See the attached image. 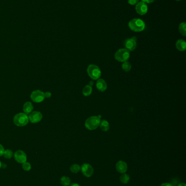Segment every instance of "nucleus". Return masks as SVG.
Wrapping results in <instances>:
<instances>
[{"label": "nucleus", "instance_id": "obj_29", "mask_svg": "<svg viewBox=\"0 0 186 186\" xmlns=\"http://www.w3.org/2000/svg\"><path fill=\"white\" fill-rule=\"evenodd\" d=\"M160 186H173L172 184H169V183H164V184H161Z\"/></svg>", "mask_w": 186, "mask_h": 186}, {"label": "nucleus", "instance_id": "obj_7", "mask_svg": "<svg viewBox=\"0 0 186 186\" xmlns=\"http://www.w3.org/2000/svg\"><path fill=\"white\" fill-rule=\"evenodd\" d=\"M81 171L83 173V175L85 177H90L92 176L93 172L94 169L91 165L89 163H84L82 166L81 167Z\"/></svg>", "mask_w": 186, "mask_h": 186}, {"label": "nucleus", "instance_id": "obj_11", "mask_svg": "<svg viewBox=\"0 0 186 186\" xmlns=\"http://www.w3.org/2000/svg\"><path fill=\"white\" fill-rule=\"evenodd\" d=\"M136 10L138 14L140 15H144L147 13L148 7L145 3L140 2L136 5Z\"/></svg>", "mask_w": 186, "mask_h": 186}, {"label": "nucleus", "instance_id": "obj_25", "mask_svg": "<svg viewBox=\"0 0 186 186\" xmlns=\"http://www.w3.org/2000/svg\"><path fill=\"white\" fill-rule=\"evenodd\" d=\"M139 2V0H128V2L129 5H136Z\"/></svg>", "mask_w": 186, "mask_h": 186}, {"label": "nucleus", "instance_id": "obj_23", "mask_svg": "<svg viewBox=\"0 0 186 186\" xmlns=\"http://www.w3.org/2000/svg\"><path fill=\"white\" fill-rule=\"evenodd\" d=\"M13 154H13V152L12 150L7 149V150L4 151L3 156L6 159H11L13 156Z\"/></svg>", "mask_w": 186, "mask_h": 186}, {"label": "nucleus", "instance_id": "obj_31", "mask_svg": "<svg viewBox=\"0 0 186 186\" xmlns=\"http://www.w3.org/2000/svg\"><path fill=\"white\" fill-rule=\"evenodd\" d=\"M177 186H186V184L184 183H181Z\"/></svg>", "mask_w": 186, "mask_h": 186}, {"label": "nucleus", "instance_id": "obj_1", "mask_svg": "<svg viewBox=\"0 0 186 186\" xmlns=\"http://www.w3.org/2000/svg\"><path fill=\"white\" fill-rule=\"evenodd\" d=\"M128 27L134 32H141L145 29V23L141 19H133L129 22Z\"/></svg>", "mask_w": 186, "mask_h": 186}, {"label": "nucleus", "instance_id": "obj_27", "mask_svg": "<svg viewBox=\"0 0 186 186\" xmlns=\"http://www.w3.org/2000/svg\"><path fill=\"white\" fill-rule=\"evenodd\" d=\"M44 95L45 98H50L51 96V93L49 91H47L46 93H44Z\"/></svg>", "mask_w": 186, "mask_h": 186}, {"label": "nucleus", "instance_id": "obj_20", "mask_svg": "<svg viewBox=\"0 0 186 186\" xmlns=\"http://www.w3.org/2000/svg\"><path fill=\"white\" fill-rule=\"evenodd\" d=\"M81 170V167L78 164H73L70 167V170L71 172H73L74 174L78 173Z\"/></svg>", "mask_w": 186, "mask_h": 186}, {"label": "nucleus", "instance_id": "obj_10", "mask_svg": "<svg viewBox=\"0 0 186 186\" xmlns=\"http://www.w3.org/2000/svg\"><path fill=\"white\" fill-rule=\"evenodd\" d=\"M14 159L19 163L23 164L27 161V155L22 150H18L14 153Z\"/></svg>", "mask_w": 186, "mask_h": 186}, {"label": "nucleus", "instance_id": "obj_2", "mask_svg": "<svg viewBox=\"0 0 186 186\" xmlns=\"http://www.w3.org/2000/svg\"><path fill=\"white\" fill-rule=\"evenodd\" d=\"M101 123V119L97 116H92L87 118L85 121V126L87 129L89 130H94L99 126Z\"/></svg>", "mask_w": 186, "mask_h": 186}, {"label": "nucleus", "instance_id": "obj_19", "mask_svg": "<svg viewBox=\"0 0 186 186\" xmlns=\"http://www.w3.org/2000/svg\"><path fill=\"white\" fill-rule=\"evenodd\" d=\"M119 180L122 182V184H127L128 183L130 180V177L129 175L126 173L122 174V175L119 177Z\"/></svg>", "mask_w": 186, "mask_h": 186}, {"label": "nucleus", "instance_id": "obj_24", "mask_svg": "<svg viewBox=\"0 0 186 186\" xmlns=\"http://www.w3.org/2000/svg\"><path fill=\"white\" fill-rule=\"evenodd\" d=\"M22 167H23L24 170L26 171H30L31 169V164L27 162H25V163H23Z\"/></svg>", "mask_w": 186, "mask_h": 186}, {"label": "nucleus", "instance_id": "obj_22", "mask_svg": "<svg viewBox=\"0 0 186 186\" xmlns=\"http://www.w3.org/2000/svg\"><path fill=\"white\" fill-rule=\"evenodd\" d=\"M122 68L125 72H128L131 70L132 66L128 61H124L122 64Z\"/></svg>", "mask_w": 186, "mask_h": 186}, {"label": "nucleus", "instance_id": "obj_6", "mask_svg": "<svg viewBox=\"0 0 186 186\" xmlns=\"http://www.w3.org/2000/svg\"><path fill=\"white\" fill-rule=\"evenodd\" d=\"M31 99L32 101L36 102V103H40L45 99V95L44 93L41 91L36 90V91H32L31 96H30Z\"/></svg>", "mask_w": 186, "mask_h": 186}, {"label": "nucleus", "instance_id": "obj_33", "mask_svg": "<svg viewBox=\"0 0 186 186\" xmlns=\"http://www.w3.org/2000/svg\"><path fill=\"white\" fill-rule=\"evenodd\" d=\"M176 1H181V0H176Z\"/></svg>", "mask_w": 186, "mask_h": 186}, {"label": "nucleus", "instance_id": "obj_14", "mask_svg": "<svg viewBox=\"0 0 186 186\" xmlns=\"http://www.w3.org/2000/svg\"><path fill=\"white\" fill-rule=\"evenodd\" d=\"M33 109V104L31 102H26L24 104L23 106V111L26 114H30Z\"/></svg>", "mask_w": 186, "mask_h": 186}, {"label": "nucleus", "instance_id": "obj_26", "mask_svg": "<svg viewBox=\"0 0 186 186\" xmlns=\"http://www.w3.org/2000/svg\"><path fill=\"white\" fill-rule=\"evenodd\" d=\"M4 151H5V149H4L3 146L1 144H0V157L3 156Z\"/></svg>", "mask_w": 186, "mask_h": 186}, {"label": "nucleus", "instance_id": "obj_4", "mask_svg": "<svg viewBox=\"0 0 186 186\" xmlns=\"http://www.w3.org/2000/svg\"><path fill=\"white\" fill-rule=\"evenodd\" d=\"M87 71L89 77L93 80L99 79L101 76V71L100 69L94 64L89 65L87 67Z\"/></svg>", "mask_w": 186, "mask_h": 186}, {"label": "nucleus", "instance_id": "obj_16", "mask_svg": "<svg viewBox=\"0 0 186 186\" xmlns=\"http://www.w3.org/2000/svg\"><path fill=\"white\" fill-rule=\"evenodd\" d=\"M99 127L100 129L102 130L103 131H108L110 128V125L109 123L106 120H101V123L99 124Z\"/></svg>", "mask_w": 186, "mask_h": 186}, {"label": "nucleus", "instance_id": "obj_12", "mask_svg": "<svg viewBox=\"0 0 186 186\" xmlns=\"http://www.w3.org/2000/svg\"><path fill=\"white\" fill-rule=\"evenodd\" d=\"M115 168H116V170H117L119 173L123 174V173H126L127 171L128 166L125 162L119 161L116 164Z\"/></svg>", "mask_w": 186, "mask_h": 186}, {"label": "nucleus", "instance_id": "obj_21", "mask_svg": "<svg viewBox=\"0 0 186 186\" xmlns=\"http://www.w3.org/2000/svg\"><path fill=\"white\" fill-rule=\"evenodd\" d=\"M179 31L180 33L184 36H186V23H182L179 25Z\"/></svg>", "mask_w": 186, "mask_h": 186}, {"label": "nucleus", "instance_id": "obj_5", "mask_svg": "<svg viewBox=\"0 0 186 186\" xmlns=\"http://www.w3.org/2000/svg\"><path fill=\"white\" fill-rule=\"evenodd\" d=\"M130 57V53L126 49H121L115 53V58L119 62H124L128 60Z\"/></svg>", "mask_w": 186, "mask_h": 186}, {"label": "nucleus", "instance_id": "obj_18", "mask_svg": "<svg viewBox=\"0 0 186 186\" xmlns=\"http://www.w3.org/2000/svg\"><path fill=\"white\" fill-rule=\"evenodd\" d=\"M92 92V88L90 85H86L83 90V94L85 96H90Z\"/></svg>", "mask_w": 186, "mask_h": 186}, {"label": "nucleus", "instance_id": "obj_30", "mask_svg": "<svg viewBox=\"0 0 186 186\" xmlns=\"http://www.w3.org/2000/svg\"><path fill=\"white\" fill-rule=\"evenodd\" d=\"M70 186H80V185L79 184H76V183H73V184H70Z\"/></svg>", "mask_w": 186, "mask_h": 186}, {"label": "nucleus", "instance_id": "obj_13", "mask_svg": "<svg viewBox=\"0 0 186 186\" xmlns=\"http://www.w3.org/2000/svg\"><path fill=\"white\" fill-rule=\"evenodd\" d=\"M107 84L106 81L103 79H98L97 81L96 87L98 91L104 92L107 89Z\"/></svg>", "mask_w": 186, "mask_h": 186}, {"label": "nucleus", "instance_id": "obj_15", "mask_svg": "<svg viewBox=\"0 0 186 186\" xmlns=\"http://www.w3.org/2000/svg\"><path fill=\"white\" fill-rule=\"evenodd\" d=\"M176 48L180 51H185L186 49V41L182 39L178 40L176 43Z\"/></svg>", "mask_w": 186, "mask_h": 186}, {"label": "nucleus", "instance_id": "obj_3", "mask_svg": "<svg viewBox=\"0 0 186 186\" xmlns=\"http://www.w3.org/2000/svg\"><path fill=\"white\" fill-rule=\"evenodd\" d=\"M29 121L28 115L24 113H19L14 116L13 118V122L15 125L23 127L28 124Z\"/></svg>", "mask_w": 186, "mask_h": 186}, {"label": "nucleus", "instance_id": "obj_28", "mask_svg": "<svg viewBox=\"0 0 186 186\" xmlns=\"http://www.w3.org/2000/svg\"><path fill=\"white\" fill-rule=\"evenodd\" d=\"M155 0H141V2L145 3H151L154 2Z\"/></svg>", "mask_w": 186, "mask_h": 186}, {"label": "nucleus", "instance_id": "obj_8", "mask_svg": "<svg viewBox=\"0 0 186 186\" xmlns=\"http://www.w3.org/2000/svg\"><path fill=\"white\" fill-rule=\"evenodd\" d=\"M137 39L136 36H133L131 38L127 39L124 43V46L129 51H132L136 48Z\"/></svg>", "mask_w": 186, "mask_h": 186}, {"label": "nucleus", "instance_id": "obj_9", "mask_svg": "<svg viewBox=\"0 0 186 186\" xmlns=\"http://www.w3.org/2000/svg\"><path fill=\"white\" fill-rule=\"evenodd\" d=\"M28 117V120L31 123L36 124L41 120L43 118V115L40 112L32 111L29 114V116Z\"/></svg>", "mask_w": 186, "mask_h": 186}, {"label": "nucleus", "instance_id": "obj_32", "mask_svg": "<svg viewBox=\"0 0 186 186\" xmlns=\"http://www.w3.org/2000/svg\"><path fill=\"white\" fill-rule=\"evenodd\" d=\"M1 167H2V163L0 161V168H1Z\"/></svg>", "mask_w": 186, "mask_h": 186}, {"label": "nucleus", "instance_id": "obj_17", "mask_svg": "<svg viewBox=\"0 0 186 186\" xmlns=\"http://www.w3.org/2000/svg\"><path fill=\"white\" fill-rule=\"evenodd\" d=\"M60 182L63 186H69L71 183V180L69 177L64 176L61 178Z\"/></svg>", "mask_w": 186, "mask_h": 186}]
</instances>
